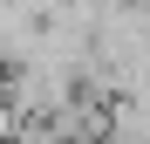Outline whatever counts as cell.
I'll use <instances>...</instances> for the list:
<instances>
[{"mask_svg":"<svg viewBox=\"0 0 150 144\" xmlns=\"http://www.w3.org/2000/svg\"><path fill=\"white\" fill-rule=\"evenodd\" d=\"M0 144H7V117H0Z\"/></svg>","mask_w":150,"mask_h":144,"instance_id":"obj_2","label":"cell"},{"mask_svg":"<svg viewBox=\"0 0 150 144\" xmlns=\"http://www.w3.org/2000/svg\"><path fill=\"white\" fill-rule=\"evenodd\" d=\"M103 144H150V96H109L103 103Z\"/></svg>","mask_w":150,"mask_h":144,"instance_id":"obj_1","label":"cell"}]
</instances>
